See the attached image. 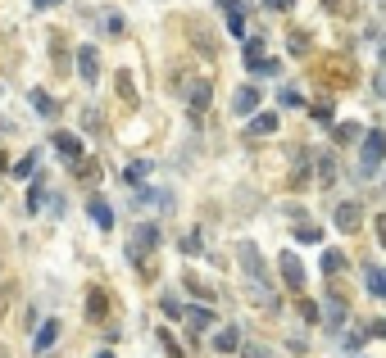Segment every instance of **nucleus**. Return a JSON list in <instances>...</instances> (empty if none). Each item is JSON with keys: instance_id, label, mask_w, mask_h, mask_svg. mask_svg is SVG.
Wrapping results in <instances>:
<instances>
[{"instance_id": "1", "label": "nucleus", "mask_w": 386, "mask_h": 358, "mask_svg": "<svg viewBox=\"0 0 386 358\" xmlns=\"http://www.w3.org/2000/svg\"><path fill=\"white\" fill-rule=\"evenodd\" d=\"M159 240H164V231L154 227V222H137V227H132V236H128V259L141 268V273H150L146 259L159 249Z\"/></svg>"}, {"instance_id": "2", "label": "nucleus", "mask_w": 386, "mask_h": 358, "mask_svg": "<svg viewBox=\"0 0 386 358\" xmlns=\"http://www.w3.org/2000/svg\"><path fill=\"white\" fill-rule=\"evenodd\" d=\"M382 159H386V132H364V141H359V172H354V177L368 181L373 172L382 168Z\"/></svg>"}, {"instance_id": "3", "label": "nucleus", "mask_w": 386, "mask_h": 358, "mask_svg": "<svg viewBox=\"0 0 386 358\" xmlns=\"http://www.w3.org/2000/svg\"><path fill=\"white\" fill-rule=\"evenodd\" d=\"M237 263H241V273H246V282L268 286V263H264V254H259L255 240H237Z\"/></svg>"}, {"instance_id": "4", "label": "nucleus", "mask_w": 386, "mask_h": 358, "mask_svg": "<svg viewBox=\"0 0 386 358\" xmlns=\"http://www.w3.org/2000/svg\"><path fill=\"white\" fill-rule=\"evenodd\" d=\"M277 273H282V282H286V290H300L309 286V277H305V263H300V254H291V249H282L277 254Z\"/></svg>"}, {"instance_id": "5", "label": "nucleus", "mask_w": 386, "mask_h": 358, "mask_svg": "<svg viewBox=\"0 0 386 358\" xmlns=\"http://www.w3.org/2000/svg\"><path fill=\"white\" fill-rule=\"evenodd\" d=\"M345 322H350V304H345V295H336V290H332V295L323 299V326L332 336H341Z\"/></svg>"}, {"instance_id": "6", "label": "nucleus", "mask_w": 386, "mask_h": 358, "mask_svg": "<svg viewBox=\"0 0 386 358\" xmlns=\"http://www.w3.org/2000/svg\"><path fill=\"white\" fill-rule=\"evenodd\" d=\"M259 100H264V95H259V86L255 82H246V86H237V95H232V118H255L259 113Z\"/></svg>"}, {"instance_id": "7", "label": "nucleus", "mask_w": 386, "mask_h": 358, "mask_svg": "<svg viewBox=\"0 0 386 358\" xmlns=\"http://www.w3.org/2000/svg\"><path fill=\"white\" fill-rule=\"evenodd\" d=\"M73 60H77V77H82V82H100V50H95V46H77L73 50Z\"/></svg>"}, {"instance_id": "8", "label": "nucleus", "mask_w": 386, "mask_h": 358, "mask_svg": "<svg viewBox=\"0 0 386 358\" xmlns=\"http://www.w3.org/2000/svg\"><path fill=\"white\" fill-rule=\"evenodd\" d=\"M209 95H214V86H209L205 77H196V82L187 86V109H191V123H200V118H205V109H209Z\"/></svg>"}, {"instance_id": "9", "label": "nucleus", "mask_w": 386, "mask_h": 358, "mask_svg": "<svg viewBox=\"0 0 386 358\" xmlns=\"http://www.w3.org/2000/svg\"><path fill=\"white\" fill-rule=\"evenodd\" d=\"M332 222L341 231H359V222H364V205L359 200H341V205L332 209Z\"/></svg>"}, {"instance_id": "10", "label": "nucleus", "mask_w": 386, "mask_h": 358, "mask_svg": "<svg viewBox=\"0 0 386 358\" xmlns=\"http://www.w3.org/2000/svg\"><path fill=\"white\" fill-rule=\"evenodd\" d=\"M51 141H55V154H60L64 163H73V168L82 163V137H77V132H55Z\"/></svg>"}, {"instance_id": "11", "label": "nucleus", "mask_w": 386, "mask_h": 358, "mask_svg": "<svg viewBox=\"0 0 386 358\" xmlns=\"http://www.w3.org/2000/svg\"><path fill=\"white\" fill-rule=\"evenodd\" d=\"M246 141H268V137H277V113L268 109V113H255V118L246 123V132H241Z\"/></svg>"}, {"instance_id": "12", "label": "nucleus", "mask_w": 386, "mask_h": 358, "mask_svg": "<svg viewBox=\"0 0 386 358\" xmlns=\"http://www.w3.org/2000/svg\"><path fill=\"white\" fill-rule=\"evenodd\" d=\"M309 163L318 168V186H332L336 172H341V168H336V150H314V154H309Z\"/></svg>"}, {"instance_id": "13", "label": "nucleus", "mask_w": 386, "mask_h": 358, "mask_svg": "<svg viewBox=\"0 0 386 358\" xmlns=\"http://www.w3.org/2000/svg\"><path fill=\"white\" fill-rule=\"evenodd\" d=\"M214 308H209V304H191L187 308V326H191V340H200V336H205L209 331V326H214Z\"/></svg>"}, {"instance_id": "14", "label": "nucleus", "mask_w": 386, "mask_h": 358, "mask_svg": "<svg viewBox=\"0 0 386 358\" xmlns=\"http://www.w3.org/2000/svg\"><path fill=\"white\" fill-rule=\"evenodd\" d=\"M86 322H109V290H86Z\"/></svg>"}, {"instance_id": "15", "label": "nucleus", "mask_w": 386, "mask_h": 358, "mask_svg": "<svg viewBox=\"0 0 386 358\" xmlns=\"http://www.w3.org/2000/svg\"><path fill=\"white\" fill-rule=\"evenodd\" d=\"M218 5H223V14H227V32L246 46V5H241V0H218Z\"/></svg>"}, {"instance_id": "16", "label": "nucleus", "mask_w": 386, "mask_h": 358, "mask_svg": "<svg viewBox=\"0 0 386 358\" xmlns=\"http://www.w3.org/2000/svg\"><path fill=\"white\" fill-rule=\"evenodd\" d=\"M86 218H91L100 231H114V209H109V200H105V195H91V200H86Z\"/></svg>"}, {"instance_id": "17", "label": "nucleus", "mask_w": 386, "mask_h": 358, "mask_svg": "<svg viewBox=\"0 0 386 358\" xmlns=\"http://www.w3.org/2000/svg\"><path fill=\"white\" fill-rule=\"evenodd\" d=\"M46 205H51V186H46V177L36 172V177H32V191H27L23 214H46Z\"/></svg>"}, {"instance_id": "18", "label": "nucleus", "mask_w": 386, "mask_h": 358, "mask_svg": "<svg viewBox=\"0 0 386 358\" xmlns=\"http://www.w3.org/2000/svg\"><path fill=\"white\" fill-rule=\"evenodd\" d=\"M55 340H60V317H46V322L41 326H36V336H32V354L36 358H41L46 350H51V345Z\"/></svg>"}, {"instance_id": "19", "label": "nucleus", "mask_w": 386, "mask_h": 358, "mask_svg": "<svg viewBox=\"0 0 386 358\" xmlns=\"http://www.w3.org/2000/svg\"><path fill=\"white\" fill-rule=\"evenodd\" d=\"M150 172H154V163L150 159H132L128 163V168H123V186H146V181H150Z\"/></svg>"}, {"instance_id": "20", "label": "nucleus", "mask_w": 386, "mask_h": 358, "mask_svg": "<svg viewBox=\"0 0 386 358\" xmlns=\"http://www.w3.org/2000/svg\"><path fill=\"white\" fill-rule=\"evenodd\" d=\"M364 286H368V295L386 299V268H378V263L368 259V263H364Z\"/></svg>"}, {"instance_id": "21", "label": "nucleus", "mask_w": 386, "mask_h": 358, "mask_svg": "<svg viewBox=\"0 0 386 358\" xmlns=\"http://www.w3.org/2000/svg\"><path fill=\"white\" fill-rule=\"evenodd\" d=\"M214 350L218 354H237V350H246V340H241L237 326H223V331H214Z\"/></svg>"}, {"instance_id": "22", "label": "nucleus", "mask_w": 386, "mask_h": 358, "mask_svg": "<svg viewBox=\"0 0 386 358\" xmlns=\"http://www.w3.org/2000/svg\"><path fill=\"white\" fill-rule=\"evenodd\" d=\"M332 141L336 145H354V141H364V128H359V123H350V118L332 123Z\"/></svg>"}, {"instance_id": "23", "label": "nucleus", "mask_w": 386, "mask_h": 358, "mask_svg": "<svg viewBox=\"0 0 386 358\" xmlns=\"http://www.w3.org/2000/svg\"><path fill=\"white\" fill-rule=\"evenodd\" d=\"M341 268H345V249H323V259H318V273H323V277H336V273H341Z\"/></svg>"}, {"instance_id": "24", "label": "nucleus", "mask_w": 386, "mask_h": 358, "mask_svg": "<svg viewBox=\"0 0 386 358\" xmlns=\"http://www.w3.org/2000/svg\"><path fill=\"white\" fill-rule=\"evenodd\" d=\"M32 109L41 113V118H55V113H60V100H55L51 91H41V86H36V91H32Z\"/></svg>"}, {"instance_id": "25", "label": "nucleus", "mask_w": 386, "mask_h": 358, "mask_svg": "<svg viewBox=\"0 0 386 358\" xmlns=\"http://www.w3.org/2000/svg\"><path fill=\"white\" fill-rule=\"evenodd\" d=\"M241 60H246V69H255L259 60H268V55H264V36H246V46H241Z\"/></svg>"}, {"instance_id": "26", "label": "nucleus", "mask_w": 386, "mask_h": 358, "mask_svg": "<svg viewBox=\"0 0 386 358\" xmlns=\"http://www.w3.org/2000/svg\"><path fill=\"white\" fill-rule=\"evenodd\" d=\"M295 240H300V245H323V227H314V222H295Z\"/></svg>"}, {"instance_id": "27", "label": "nucleus", "mask_w": 386, "mask_h": 358, "mask_svg": "<svg viewBox=\"0 0 386 358\" xmlns=\"http://www.w3.org/2000/svg\"><path fill=\"white\" fill-rule=\"evenodd\" d=\"M154 336H159V345H164V354H168V358H187V354H182V340L168 331V326H159Z\"/></svg>"}, {"instance_id": "28", "label": "nucleus", "mask_w": 386, "mask_h": 358, "mask_svg": "<svg viewBox=\"0 0 386 358\" xmlns=\"http://www.w3.org/2000/svg\"><path fill=\"white\" fill-rule=\"evenodd\" d=\"M36 163H41V154H36V150H27L23 159L14 163V177H36Z\"/></svg>"}, {"instance_id": "29", "label": "nucleus", "mask_w": 386, "mask_h": 358, "mask_svg": "<svg viewBox=\"0 0 386 358\" xmlns=\"http://www.w3.org/2000/svg\"><path fill=\"white\" fill-rule=\"evenodd\" d=\"M14 299H18V282H5V286H0V322L9 317V308H14Z\"/></svg>"}, {"instance_id": "30", "label": "nucleus", "mask_w": 386, "mask_h": 358, "mask_svg": "<svg viewBox=\"0 0 386 358\" xmlns=\"http://www.w3.org/2000/svg\"><path fill=\"white\" fill-rule=\"evenodd\" d=\"M100 23H105V32H109V36H123V14H119V9H100Z\"/></svg>"}, {"instance_id": "31", "label": "nucleus", "mask_w": 386, "mask_h": 358, "mask_svg": "<svg viewBox=\"0 0 386 358\" xmlns=\"http://www.w3.org/2000/svg\"><path fill=\"white\" fill-rule=\"evenodd\" d=\"M178 249H182V254H200V249H205V236H200V231H187Z\"/></svg>"}, {"instance_id": "32", "label": "nucleus", "mask_w": 386, "mask_h": 358, "mask_svg": "<svg viewBox=\"0 0 386 358\" xmlns=\"http://www.w3.org/2000/svg\"><path fill=\"white\" fill-rule=\"evenodd\" d=\"M300 317H305L309 326H314V322H323V304H314V299H300Z\"/></svg>"}, {"instance_id": "33", "label": "nucleus", "mask_w": 386, "mask_h": 358, "mask_svg": "<svg viewBox=\"0 0 386 358\" xmlns=\"http://www.w3.org/2000/svg\"><path fill=\"white\" fill-rule=\"evenodd\" d=\"M250 73H255V77H282V64H277V60H259Z\"/></svg>"}, {"instance_id": "34", "label": "nucleus", "mask_w": 386, "mask_h": 358, "mask_svg": "<svg viewBox=\"0 0 386 358\" xmlns=\"http://www.w3.org/2000/svg\"><path fill=\"white\" fill-rule=\"evenodd\" d=\"M277 100H282V109H300V91H295V86H282V91H277Z\"/></svg>"}, {"instance_id": "35", "label": "nucleus", "mask_w": 386, "mask_h": 358, "mask_svg": "<svg viewBox=\"0 0 386 358\" xmlns=\"http://www.w3.org/2000/svg\"><path fill=\"white\" fill-rule=\"evenodd\" d=\"M82 128H86V132H100V128H105V113H100V109H82Z\"/></svg>"}, {"instance_id": "36", "label": "nucleus", "mask_w": 386, "mask_h": 358, "mask_svg": "<svg viewBox=\"0 0 386 358\" xmlns=\"http://www.w3.org/2000/svg\"><path fill=\"white\" fill-rule=\"evenodd\" d=\"M286 50H291L295 60H300V55H309V36H305V32H291V41H286Z\"/></svg>"}, {"instance_id": "37", "label": "nucleus", "mask_w": 386, "mask_h": 358, "mask_svg": "<svg viewBox=\"0 0 386 358\" xmlns=\"http://www.w3.org/2000/svg\"><path fill=\"white\" fill-rule=\"evenodd\" d=\"M77 177H82V181H100V163H95V159L86 163L82 159V163H77Z\"/></svg>"}, {"instance_id": "38", "label": "nucleus", "mask_w": 386, "mask_h": 358, "mask_svg": "<svg viewBox=\"0 0 386 358\" xmlns=\"http://www.w3.org/2000/svg\"><path fill=\"white\" fill-rule=\"evenodd\" d=\"M119 95H123L128 104L137 100V86H132V77H128V73H119Z\"/></svg>"}, {"instance_id": "39", "label": "nucleus", "mask_w": 386, "mask_h": 358, "mask_svg": "<svg viewBox=\"0 0 386 358\" xmlns=\"http://www.w3.org/2000/svg\"><path fill=\"white\" fill-rule=\"evenodd\" d=\"M164 313H168V317H182L187 308H182V299H178V295H164Z\"/></svg>"}, {"instance_id": "40", "label": "nucleus", "mask_w": 386, "mask_h": 358, "mask_svg": "<svg viewBox=\"0 0 386 358\" xmlns=\"http://www.w3.org/2000/svg\"><path fill=\"white\" fill-rule=\"evenodd\" d=\"M309 113H314L318 123H332V100H318V104H314V109H309Z\"/></svg>"}, {"instance_id": "41", "label": "nucleus", "mask_w": 386, "mask_h": 358, "mask_svg": "<svg viewBox=\"0 0 386 358\" xmlns=\"http://www.w3.org/2000/svg\"><path fill=\"white\" fill-rule=\"evenodd\" d=\"M264 9H273V14H291L295 0H264Z\"/></svg>"}, {"instance_id": "42", "label": "nucleus", "mask_w": 386, "mask_h": 358, "mask_svg": "<svg viewBox=\"0 0 386 358\" xmlns=\"http://www.w3.org/2000/svg\"><path fill=\"white\" fill-rule=\"evenodd\" d=\"M373 95H378V100H386V69L373 77Z\"/></svg>"}, {"instance_id": "43", "label": "nucleus", "mask_w": 386, "mask_h": 358, "mask_svg": "<svg viewBox=\"0 0 386 358\" xmlns=\"http://www.w3.org/2000/svg\"><path fill=\"white\" fill-rule=\"evenodd\" d=\"M241 354H246V358H273V354L264 350V345H246V350H241Z\"/></svg>"}, {"instance_id": "44", "label": "nucleus", "mask_w": 386, "mask_h": 358, "mask_svg": "<svg viewBox=\"0 0 386 358\" xmlns=\"http://www.w3.org/2000/svg\"><path fill=\"white\" fill-rule=\"evenodd\" d=\"M373 227H378V245L386 249V214H378V222H373Z\"/></svg>"}, {"instance_id": "45", "label": "nucleus", "mask_w": 386, "mask_h": 358, "mask_svg": "<svg viewBox=\"0 0 386 358\" xmlns=\"http://www.w3.org/2000/svg\"><path fill=\"white\" fill-rule=\"evenodd\" d=\"M373 336H382V340H386V317H378V322H373Z\"/></svg>"}, {"instance_id": "46", "label": "nucleus", "mask_w": 386, "mask_h": 358, "mask_svg": "<svg viewBox=\"0 0 386 358\" xmlns=\"http://www.w3.org/2000/svg\"><path fill=\"white\" fill-rule=\"evenodd\" d=\"M36 9H51V5H64V0H32Z\"/></svg>"}, {"instance_id": "47", "label": "nucleus", "mask_w": 386, "mask_h": 358, "mask_svg": "<svg viewBox=\"0 0 386 358\" xmlns=\"http://www.w3.org/2000/svg\"><path fill=\"white\" fill-rule=\"evenodd\" d=\"M378 64L386 69V36H382V46H378Z\"/></svg>"}, {"instance_id": "48", "label": "nucleus", "mask_w": 386, "mask_h": 358, "mask_svg": "<svg viewBox=\"0 0 386 358\" xmlns=\"http://www.w3.org/2000/svg\"><path fill=\"white\" fill-rule=\"evenodd\" d=\"M5 168H9V159H5V154H0V177H5Z\"/></svg>"}, {"instance_id": "49", "label": "nucleus", "mask_w": 386, "mask_h": 358, "mask_svg": "<svg viewBox=\"0 0 386 358\" xmlns=\"http://www.w3.org/2000/svg\"><path fill=\"white\" fill-rule=\"evenodd\" d=\"M95 358H114V354H109V350H95Z\"/></svg>"}, {"instance_id": "50", "label": "nucleus", "mask_w": 386, "mask_h": 358, "mask_svg": "<svg viewBox=\"0 0 386 358\" xmlns=\"http://www.w3.org/2000/svg\"><path fill=\"white\" fill-rule=\"evenodd\" d=\"M354 358H364V354H354Z\"/></svg>"}]
</instances>
